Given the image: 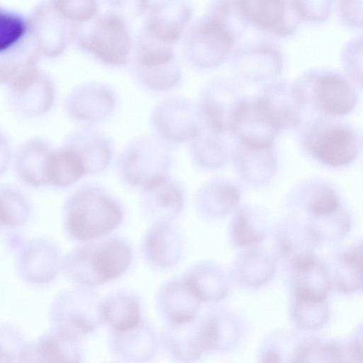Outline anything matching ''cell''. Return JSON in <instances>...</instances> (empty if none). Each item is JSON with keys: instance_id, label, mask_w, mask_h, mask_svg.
Masks as SVG:
<instances>
[{"instance_id": "cell-1", "label": "cell", "mask_w": 363, "mask_h": 363, "mask_svg": "<svg viewBox=\"0 0 363 363\" xmlns=\"http://www.w3.org/2000/svg\"><path fill=\"white\" fill-rule=\"evenodd\" d=\"M133 257L127 240L106 235L75 247L62 259V269L73 283L91 288L122 276L130 267Z\"/></svg>"}, {"instance_id": "cell-2", "label": "cell", "mask_w": 363, "mask_h": 363, "mask_svg": "<svg viewBox=\"0 0 363 363\" xmlns=\"http://www.w3.org/2000/svg\"><path fill=\"white\" fill-rule=\"evenodd\" d=\"M121 203L101 186L87 184L67 198L63 220L68 237L78 242H89L108 235L124 218Z\"/></svg>"}, {"instance_id": "cell-3", "label": "cell", "mask_w": 363, "mask_h": 363, "mask_svg": "<svg viewBox=\"0 0 363 363\" xmlns=\"http://www.w3.org/2000/svg\"><path fill=\"white\" fill-rule=\"evenodd\" d=\"M73 40L79 50L105 65L121 67L129 62L133 38L128 21L116 12L107 10L76 25Z\"/></svg>"}, {"instance_id": "cell-4", "label": "cell", "mask_w": 363, "mask_h": 363, "mask_svg": "<svg viewBox=\"0 0 363 363\" xmlns=\"http://www.w3.org/2000/svg\"><path fill=\"white\" fill-rule=\"evenodd\" d=\"M337 118L318 116L301 135L304 150L322 164L340 168L352 164L362 148L361 135Z\"/></svg>"}, {"instance_id": "cell-5", "label": "cell", "mask_w": 363, "mask_h": 363, "mask_svg": "<svg viewBox=\"0 0 363 363\" xmlns=\"http://www.w3.org/2000/svg\"><path fill=\"white\" fill-rule=\"evenodd\" d=\"M128 63L135 80L152 91H170L182 79V67L174 45L160 42L141 29L133 39Z\"/></svg>"}, {"instance_id": "cell-6", "label": "cell", "mask_w": 363, "mask_h": 363, "mask_svg": "<svg viewBox=\"0 0 363 363\" xmlns=\"http://www.w3.org/2000/svg\"><path fill=\"white\" fill-rule=\"evenodd\" d=\"M293 84L306 109L318 116L339 118L350 113L357 104L354 84L341 74L325 69L308 70Z\"/></svg>"}, {"instance_id": "cell-7", "label": "cell", "mask_w": 363, "mask_h": 363, "mask_svg": "<svg viewBox=\"0 0 363 363\" xmlns=\"http://www.w3.org/2000/svg\"><path fill=\"white\" fill-rule=\"evenodd\" d=\"M182 35L184 58L191 67L201 70L223 65L238 40L222 23L206 13L190 23Z\"/></svg>"}, {"instance_id": "cell-8", "label": "cell", "mask_w": 363, "mask_h": 363, "mask_svg": "<svg viewBox=\"0 0 363 363\" xmlns=\"http://www.w3.org/2000/svg\"><path fill=\"white\" fill-rule=\"evenodd\" d=\"M168 143L157 135L140 136L124 147L118 162L123 182L142 190L169 176L172 153Z\"/></svg>"}, {"instance_id": "cell-9", "label": "cell", "mask_w": 363, "mask_h": 363, "mask_svg": "<svg viewBox=\"0 0 363 363\" xmlns=\"http://www.w3.org/2000/svg\"><path fill=\"white\" fill-rule=\"evenodd\" d=\"M101 301L90 288L78 286L65 290L52 305L53 328L80 340L102 323Z\"/></svg>"}, {"instance_id": "cell-10", "label": "cell", "mask_w": 363, "mask_h": 363, "mask_svg": "<svg viewBox=\"0 0 363 363\" xmlns=\"http://www.w3.org/2000/svg\"><path fill=\"white\" fill-rule=\"evenodd\" d=\"M201 123L198 108L189 99L174 96L159 102L150 115L155 135L168 144L189 142Z\"/></svg>"}, {"instance_id": "cell-11", "label": "cell", "mask_w": 363, "mask_h": 363, "mask_svg": "<svg viewBox=\"0 0 363 363\" xmlns=\"http://www.w3.org/2000/svg\"><path fill=\"white\" fill-rule=\"evenodd\" d=\"M245 99L235 81L218 77L203 88L198 108L202 118L210 125L220 131L231 133Z\"/></svg>"}, {"instance_id": "cell-12", "label": "cell", "mask_w": 363, "mask_h": 363, "mask_svg": "<svg viewBox=\"0 0 363 363\" xmlns=\"http://www.w3.org/2000/svg\"><path fill=\"white\" fill-rule=\"evenodd\" d=\"M28 23L30 36L40 56L58 57L73 40L76 24L62 17L50 0L34 9Z\"/></svg>"}, {"instance_id": "cell-13", "label": "cell", "mask_w": 363, "mask_h": 363, "mask_svg": "<svg viewBox=\"0 0 363 363\" xmlns=\"http://www.w3.org/2000/svg\"><path fill=\"white\" fill-rule=\"evenodd\" d=\"M116 95L107 84L91 82L74 87L67 96L65 110L73 121L90 125L106 121L114 113Z\"/></svg>"}, {"instance_id": "cell-14", "label": "cell", "mask_w": 363, "mask_h": 363, "mask_svg": "<svg viewBox=\"0 0 363 363\" xmlns=\"http://www.w3.org/2000/svg\"><path fill=\"white\" fill-rule=\"evenodd\" d=\"M8 88L11 107L21 116L29 118L43 116L55 104L54 83L38 67L23 72Z\"/></svg>"}, {"instance_id": "cell-15", "label": "cell", "mask_w": 363, "mask_h": 363, "mask_svg": "<svg viewBox=\"0 0 363 363\" xmlns=\"http://www.w3.org/2000/svg\"><path fill=\"white\" fill-rule=\"evenodd\" d=\"M193 15L190 0H153L144 14L140 29L151 38L174 46Z\"/></svg>"}, {"instance_id": "cell-16", "label": "cell", "mask_w": 363, "mask_h": 363, "mask_svg": "<svg viewBox=\"0 0 363 363\" xmlns=\"http://www.w3.org/2000/svg\"><path fill=\"white\" fill-rule=\"evenodd\" d=\"M230 66L235 74L243 80L263 82L281 72L284 57L277 45L270 41L250 42L232 52Z\"/></svg>"}, {"instance_id": "cell-17", "label": "cell", "mask_w": 363, "mask_h": 363, "mask_svg": "<svg viewBox=\"0 0 363 363\" xmlns=\"http://www.w3.org/2000/svg\"><path fill=\"white\" fill-rule=\"evenodd\" d=\"M255 99L280 132L298 128L301 123L305 108L293 83L270 82L261 89Z\"/></svg>"}, {"instance_id": "cell-18", "label": "cell", "mask_w": 363, "mask_h": 363, "mask_svg": "<svg viewBox=\"0 0 363 363\" xmlns=\"http://www.w3.org/2000/svg\"><path fill=\"white\" fill-rule=\"evenodd\" d=\"M249 26L279 38H287L297 30L301 19L290 0H238Z\"/></svg>"}, {"instance_id": "cell-19", "label": "cell", "mask_w": 363, "mask_h": 363, "mask_svg": "<svg viewBox=\"0 0 363 363\" xmlns=\"http://www.w3.org/2000/svg\"><path fill=\"white\" fill-rule=\"evenodd\" d=\"M142 250L147 263L157 270L172 269L184 252V237L172 222L152 223L145 233Z\"/></svg>"}, {"instance_id": "cell-20", "label": "cell", "mask_w": 363, "mask_h": 363, "mask_svg": "<svg viewBox=\"0 0 363 363\" xmlns=\"http://www.w3.org/2000/svg\"><path fill=\"white\" fill-rule=\"evenodd\" d=\"M139 205L143 215L152 223L172 222L184 208V190L167 176L140 190Z\"/></svg>"}, {"instance_id": "cell-21", "label": "cell", "mask_w": 363, "mask_h": 363, "mask_svg": "<svg viewBox=\"0 0 363 363\" xmlns=\"http://www.w3.org/2000/svg\"><path fill=\"white\" fill-rule=\"evenodd\" d=\"M235 141L231 157L240 178L254 186L266 184L272 180L278 167L274 144L257 145Z\"/></svg>"}, {"instance_id": "cell-22", "label": "cell", "mask_w": 363, "mask_h": 363, "mask_svg": "<svg viewBox=\"0 0 363 363\" xmlns=\"http://www.w3.org/2000/svg\"><path fill=\"white\" fill-rule=\"evenodd\" d=\"M202 301L182 277L166 281L156 294V306L167 323L179 324L195 319Z\"/></svg>"}, {"instance_id": "cell-23", "label": "cell", "mask_w": 363, "mask_h": 363, "mask_svg": "<svg viewBox=\"0 0 363 363\" xmlns=\"http://www.w3.org/2000/svg\"><path fill=\"white\" fill-rule=\"evenodd\" d=\"M63 144L74 151L87 176L103 172L113 158V145L110 138L89 126L69 134Z\"/></svg>"}, {"instance_id": "cell-24", "label": "cell", "mask_w": 363, "mask_h": 363, "mask_svg": "<svg viewBox=\"0 0 363 363\" xmlns=\"http://www.w3.org/2000/svg\"><path fill=\"white\" fill-rule=\"evenodd\" d=\"M158 342L155 328L144 318L128 330H111L109 338V347L113 354L125 362L149 361L155 357Z\"/></svg>"}, {"instance_id": "cell-25", "label": "cell", "mask_w": 363, "mask_h": 363, "mask_svg": "<svg viewBox=\"0 0 363 363\" xmlns=\"http://www.w3.org/2000/svg\"><path fill=\"white\" fill-rule=\"evenodd\" d=\"M79 340L53 328L26 345L21 362H82L83 352Z\"/></svg>"}, {"instance_id": "cell-26", "label": "cell", "mask_w": 363, "mask_h": 363, "mask_svg": "<svg viewBox=\"0 0 363 363\" xmlns=\"http://www.w3.org/2000/svg\"><path fill=\"white\" fill-rule=\"evenodd\" d=\"M227 133L207 123L201 116V123L194 138L189 141L190 154L199 168L213 170L223 167L231 157L233 147Z\"/></svg>"}, {"instance_id": "cell-27", "label": "cell", "mask_w": 363, "mask_h": 363, "mask_svg": "<svg viewBox=\"0 0 363 363\" xmlns=\"http://www.w3.org/2000/svg\"><path fill=\"white\" fill-rule=\"evenodd\" d=\"M164 351L173 361L190 362L196 361L203 352L200 319L179 323H167L160 335Z\"/></svg>"}, {"instance_id": "cell-28", "label": "cell", "mask_w": 363, "mask_h": 363, "mask_svg": "<svg viewBox=\"0 0 363 363\" xmlns=\"http://www.w3.org/2000/svg\"><path fill=\"white\" fill-rule=\"evenodd\" d=\"M279 133L267 117L255 98L244 100L231 131L236 140L257 145L274 144Z\"/></svg>"}, {"instance_id": "cell-29", "label": "cell", "mask_w": 363, "mask_h": 363, "mask_svg": "<svg viewBox=\"0 0 363 363\" xmlns=\"http://www.w3.org/2000/svg\"><path fill=\"white\" fill-rule=\"evenodd\" d=\"M238 186L223 178H214L203 184L196 195L200 213L208 218L223 216L235 208L240 200Z\"/></svg>"}, {"instance_id": "cell-30", "label": "cell", "mask_w": 363, "mask_h": 363, "mask_svg": "<svg viewBox=\"0 0 363 363\" xmlns=\"http://www.w3.org/2000/svg\"><path fill=\"white\" fill-rule=\"evenodd\" d=\"M52 148L44 140L30 139L19 147L15 159L18 177L25 184L40 187L46 185L45 169Z\"/></svg>"}, {"instance_id": "cell-31", "label": "cell", "mask_w": 363, "mask_h": 363, "mask_svg": "<svg viewBox=\"0 0 363 363\" xmlns=\"http://www.w3.org/2000/svg\"><path fill=\"white\" fill-rule=\"evenodd\" d=\"M101 316L102 323L114 331L131 328L143 318L138 298L125 291L111 293L101 300Z\"/></svg>"}, {"instance_id": "cell-32", "label": "cell", "mask_w": 363, "mask_h": 363, "mask_svg": "<svg viewBox=\"0 0 363 363\" xmlns=\"http://www.w3.org/2000/svg\"><path fill=\"white\" fill-rule=\"evenodd\" d=\"M291 196L296 203L303 206L312 218L327 215L341 206L333 186L319 179L301 182L295 186Z\"/></svg>"}, {"instance_id": "cell-33", "label": "cell", "mask_w": 363, "mask_h": 363, "mask_svg": "<svg viewBox=\"0 0 363 363\" xmlns=\"http://www.w3.org/2000/svg\"><path fill=\"white\" fill-rule=\"evenodd\" d=\"M86 176L82 163L71 148L63 144L51 150L45 169L46 185L67 188Z\"/></svg>"}, {"instance_id": "cell-34", "label": "cell", "mask_w": 363, "mask_h": 363, "mask_svg": "<svg viewBox=\"0 0 363 363\" xmlns=\"http://www.w3.org/2000/svg\"><path fill=\"white\" fill-rule=\"evenodd\" d=\"M182 277L202 302L219 301L228 293L222 272L212 263L196 264Z\"/></svg>"}, {"instance_id": "cell-35", "label": "cell", "mask_w": 363, "mask_h": 363, "mask_svg": "<svg viewBox=\"0 0 363 363\" xmlns=\"http://www.w3.org/2000/svg\"><path fill=\"white\" fill-rule=\"evenodd\" d=\"M38 54L30 36L0 57V84L7 85L26 71L38 67Z\"/></svg>"}, {"instance_id": "cell-36", "label": "cell", "mask_w": 363, "mask_h": 363, "mask_svg": "<svg viewBox=\"0 0 363 363\" xmlns=\"http://www.w3.org/2000/svg\"><path fill=\"white\" fill-rule=\"evenodd\" d=\"M296 298L325 301L330 289V279L324 266L317 259L310 266L295 270Z\"/></svg>"}, {"instance_id": "cell-37", "label": "cell", "mask_w": 363, "mask_h": 363, "mask_svg": "<svg viewBox=\"0 0 363 363\" xmlns=\"http://www.w3.org/2000/svg\"><path fill=\"white\" fill-rule=\"evenodd\" d=\"M30 215L27 197L13 186L0 187V225L16 228L26 223Z\"/></svg>"}, {"instance_id": "cell-38", "label": "cell", "mask_w": 363, "mask_h": 363, "mask_svg": "<svg viewBox=\"0 0 363 363\" xmlns=\"http://www.w3.org/2000/svg\"><path fill=\"white\" fill-rule=\"evenodd\" d=\"M29 32L28 19L0 8V55L20 44Z\"/></svg>"}, {"instance_id": "cell-39", "label": "cell", "mask_w": 363, "mask_h": 363, "mask_svg": "<svg viewBox=\"0 0 363 363\" xmlns=\"http://www.w3.org/2000/svg\"><path fill=\"white\" fill-rule=\"evenodd\" d=\"M206 13L222 23L238 39L249 26L238 0H210Z\"/></svg>"}, {"instance_id": "cell-40", "label": "cell", "mask_w": 363, "mask_h": 363, "mask_svg": "<svg viewBox=\"0 0 363 363\" xmlns=\"http://www.w3.org/2000/svg\"><path fill=\"white\" fill-rule=\"evenodd\" d=\"M294 318L297 323L306 330L319 328L328 318L325 301L296 298Z\"/></svg>"}, {"instance_id": "cell-41", "label": "cell", "mask_w": 363, "mask_h": 363, "mask_svg": "<svg viewBox=\"0 0 363 363\" xmlns=\"http://www.w3.org/2000/svg\"><path fill=\"white\" fill-rule=\"evenodd\" d=\"M59 13L79 25L91 21L99 11L98 0H50Z\"/></svg>"}, {"instance_id": "cell-42", "label": "cell", "mask_w": 363, "mask_h": 363, "mask_svg": "<svg viewBox=\"0 0 363 363\" xmlns=\"http://www.w3.org/2000/svg\"><path fill=\"white\" fill-rule=\"evenodd\" d=\"M26 345L18 329L0 324V362H21Z\"/></svg>"}, {"instance_id": "cell-43", "label": "cell", "mask_w": 363, "mask_h": 363, "mask_svg": "<svg viewBox=\"0 0 363 363\" xmlns=\"http://www.w3.org/2000/svg\"><path fill=\"white\" fill-rule=\"evenodd\" d=\"M301 21L321 23L333 11L335 0H290Z\"/></svg>"}, {"instance_id": "cell-44", "label": "cell", "mask_w": 363, "mask_h": 363, "mask_svg": "<svg viewBox=\"0 0 363 363\" xmlns=\"http://www.w3.org/2000/svg\"><path fill=\"white\" fill-rule=\"evenodd\" d=\"M362 37L352 39L343 48L342 61L345 74L350 81L362 88Z\"/></svg>"}, {"instance_id": "cell-45", "label": "cell", "mask_w": 363, "mask_h": 363, "mask_svg": "<svg viewBox=\"0 0 363 363\" xmlns=\"http://www.w3.org/2000/svg\"><path fill=\"white\" fill-rule=\"evenodd\" d=\"M234 238L237 245L250 247L258 245L264 240V235L254 228L250 217V212L242 208L238 211L233 227Z\"/></svg>"}, {"instance_id": "cell-46", "label": "cell", "mask_w": 363, "mask_h": 363, "mask_svg": "<svg viewBox=\"0 0 363 363\" xmlns=\"http://www.w3.org/2000/svg\"><path fill=\"white\" fill-rule=\"evenodd\" d=\"M107 10L118 13L128 22L145 13L150 4V0H102Z\"/></svg>"}, {"instance_id": "cell-47", "label": "cell", "mask_w": 363, "mask_h": 363, "mask_svg": "<svg viewBox=\"0 0 363 363\" xmlns=\"http://www.w3.org/2000/svg\"><path fill=\"white\" fill-rule=\"evenodd\" d=\"M338 17L343 25L351 29H361L362 0H337Z\"/></svg>"}, {"instance_id": "cell-48", "label": "cell", "mask_w": 363, "mask_h": 363, "mask_svg": "<svg viewBox=\"0 0 363 363\" xmlns=\"http://www.w3.org/2000/svg\"><path fill=\"white\" fill-rule=\"evenodd\" d=\"M11 158V148L9 139L0 130V176L7 169Z\"/></svg>"}, {"instance_id": "cell-49", "label": "cell", "mask_w": 363, "mask_h": 363, "mask_svg": "<svg viewBox=\"0 0 363 363\" xmlns=\"http://www.w3.org/2000/svg\"><path fill=\"white\" fill-rule=\"evenodd\" d=\"M264 362H281V356L279 353L275 350H269L267 351L263 355Z\"/></svg>"}, {"instance_id": "cell-50", "label": "cell", "mask_w": 363, "mask_h": 363, "mask_svg": "<svg viewBox=\"0 0 363 363\" xmlns=\"http://www.w3.org/2000/svg\"><path fill=\"white\" fill-rule=\"evenodd\" d=\"M1 228H2V227L0 225V230H1Z\"/></svg>"}]
</instances>
